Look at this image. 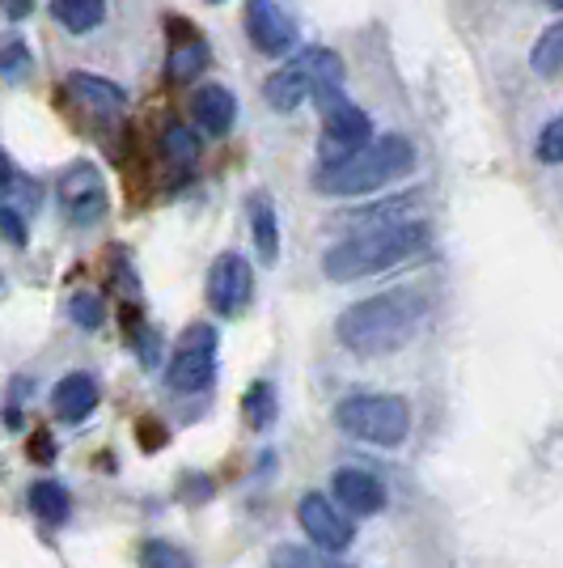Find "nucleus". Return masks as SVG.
Returning <instances> with one entry per match:
<instances>
[{
    "mask_svg": "<svg viewBox=\"0 0 563 568\" xmlns=\"http://www.w3.org/2000/svg\"><path fill=\"white\" fill-rule=\"evenodd\" d=\"M242 412H246L250 428H272L276 425V412H280L276 386H272V382H255V386L246 390V399H242Z\"/></svg>",
    "mask_w": 563,
    "mask_h": 568,
    "instance_id": "5701e85b",
    "label": "nucleus"
},
{
    "mask_svg": "<svg viewBox=\"0 0 563 568\" xmlns=\"http://www.w3.org/2000/svg\"><path fill=\"white\" fill-rule=\"evenodd\" d=\"M318 111H323V144H318L323 166L344 162V158H352L356 149H365L373 141V119L365 115L356 102H348L344 90L318 94Z\"/></svg>",
    "mask_w": 563,
    "mask_h": 568,
    "instance_id": "423d86ee",
    "label": "nucleus"
},
{
    "mask_svg": "<svg viewBox=\"0 0 563 568\" xmlns=\"http://www.w3.org/2000/svg\"><path fill=\"white\" fill-rule=\"evenodd\" d=\"M51 18L72 34H90L106 22V0H51Z\"/></svg>",
    "mask_w": 563,
    "mask_h": 568,
    "instance_id": "f3484780",
    "label": "nucleus"
},
{
    "mask_svg": "<svg viewBox=\"0 0 563 568\" xmlns=\"http://www.w3.org/2000/svg\"><path fill=\"white\" fill-rule=\"evenodd\" d=\"M0 77L4 81H25L30 77V51H25L22 39H13V43L0 48Z\"/></svg>",
    "mask_w": 563,
    "mask_h": 568,
    "instance_id": "393cba45",
    "label": "nucleus"
},
{
    "mask_svg": "<svg viewBox=\"0 0 563 568\" xmlns=\"http://www.w3.org/2000/svg\"><path fill=\"white\" fill-rule=\"evenodd\" d=\"M335 425L356 442L395 450L411 433V407L399 395H348L335 407Z\"/></svg>",
    "mask_w": 563,
    "mask_h": 568,
    "instance_id": "39448f33",
    "label": "nucleus"
},
{
    "mask_svg": "<svg viewBox=\"0 0 563 568\" xmlns=\"http://www.w3.org/2000/svg\"><path fill=\"white\" fill-rule=\"evenodd\" d=\"M297 521H301V530L309 535V544L323 547V551H348L356 539L352 514H348L344 505L327 500L323 493L301 497V505H297Z\"/></svg>",
    "mask_w": 563,
    "mask_h": 568,
    "instance_id": "1a4fd4ad",
    "label": "nucleus"
},
{
    "mask_svg": "<svg viewBox=\"0 0 563 568\" xmlns=\"http://www.w3.org/2000/svg\"><path fill=\"white\" fill-rule=\"evenodd\" d=\"M191 115L199 123V132L208 136H229L237 123V98L225 85H204L191 98Z\"/></svg>",
    "mask_w": 563,
    "mask_h": 568,
    "instance_id": "ddd939ff",
    "label": "nucleus"
},
{
    "mask_svg": "<svg viewBox=\"0 0 563 568\" xmlns=\"http://www.w3.org/2000/svg\"><path fill=\"white\" fill-rule=\"evenodd\" d=\"M420 323L423 297L411 288H395V293H377V297H365L344 310L335 323V335L356 356H390L420 332Z\"/></svg>",
    "mask_w": 563,
    "mask_h": 568,
    "instance_id": "f257e3e1",
    "label": "nucleus"
},
{
    "mask_svg": "<svg viewBox=\"0 0 563 568\" xmlns=\"http://www.w3.org/2000/svg\"><path fill=\"white\" fill-rule=\"evenodd\" d=\"M411 170H416V144L390 132V136H373L344 162L318 166L314 187L323 195H369V191L386 187V183H395Z\"/></svg>",
    "mask_w": 563,
    "mask_h": 568,
    "instance_id": "7ed1b4c3",
    "label": "nucleus"
},
{
    "mask_svg": "<svg viewBox=\"0 0 563 568\" xmlns=\"http://www.w3.org/2000/svg\"><path fill=\"white\" fill-rule=\"evenodd\" d=\"M9 179H13V166H9V158L0 153V187H9Z\"/></svg>",
    "mask_w": 563,
    "mask_h": 568,
    "instance_id": "2f4dec72",
    "label": "nucleus"
},
{
    "mask_svg": "<svg viewBox=\"0 0 563 568\" xmlns=\"http://www.w3.org/2000/svg\"><path fill=\"white\" fill-rule=\"evenodd\" d=\"M0 242L9 246H25V221L13 209H0Z\"/></svg>",
    "mask_w": 563,
    "mask_h": 568,
    "instance_id": "cd10ccee",
    "label": "nucleus"
},
{
    "mask_svg": "<svg viewBox=\"0 0 563 568\" xmlns=\"http://www.w3.org/2000/svg\"><path fill=\"white\" fill-rule=\"evenodd\" d=\"M323 568H348V565H323Z\"/></svg>",
    "mask_w": 563,
    "mask_h": 568,
    "instance_id": "72a5a7b5",
    "label": "nucleus"
},
{
    "mask_svg": "<svg viewBox=\"0 0 563 568\" xmlns=\"http://www.w3.org/2000/svg\"><path fill=\"white\" fill-rule=\"evenodd\" d=\"M250 234H255L258 260L276 263L280 260V225H276V209L267 195H255L250 200Z\"/></svg>",
    "mask_w": 563,
    "mask_h": 568,
    "instance_id": "dca6fc26",
    "label": "nucleus"
},
{
    "mask_svg": "<svg viewBox=\"0 0 563 568\" xmlns=\"http://www.w3.org/2000/svg\"><path fill=\"white\" fill-rule=\"evenodd\" d=\"M416 204H420V195L407 191V195H395V200H381V204H373V209H356V213H348V221L360 225V230H381V225H399V221H407V213H411Z\"/></svg>",
    "mask_w": 563,
    "mask_h": 568,
    "instance_id": "a211bd4d",
    "label": "nucleus"
},
{
    "mask_svg": "<svg viewBox=\"0 0 563 568\" xmlns=\"http://www.w3.org/2000/svg\"><path fill=\"white\" fill-rule=\"evenodd\" d=\"M30 509H34V518H43L48 526H64L69 514H72L69 488H64V484H55V479L34 484V488H30Z\"/></svg>",
    "mask_w": 563,
    "mask_h": 568,
    "instance_id": "6ab92c4d",
    "label": "nucleus"
},
{
    "mask_svg": "<svg viewBox=\"0 0 563 568\" xmlns=\"http://www.w3.org/2000/svg\"><path fill=\"white\" fill-rule=\"evenodd\" d=\"M94 407H98V382L90 374H69V378H60V386L51 390V412L64 425H81Z\"/></svg>",
    "mask_w": 563,
    "mask_h": 568,
    "instance_id": "2eb2a0df",
    "label": "nucleus"
},
{
    "mask_svg": "<svg viewBox=\"0 0 563 568\" xmlns=\"http://www.w3.org/2000/svg\"><path fill=\"white\" fill-rule=\"evenodd\" d=\"M250 297H255V272H250V263L242 260L237 251H229V255H221V260L212 263L208 306L221 318H237L242 310L250 306Z\"/></svg>",
    "mask_w": 563,
    "mask_h": 568,
    "instance_id": "9d476101",
    "label": "nucleus"
},
{
    "mask_svg": "<svg viewBox=\"0 0 563 568\" xmlns=\"http://www.w3.org/2000/svg\"><path fill=\"white\" fill-rule=\"evenodd\" d=\"M327 90H344V60L327 48L301 51L280 72H272L263 85V94L276 111H297L306 98H318Z\"/></svg>",
    "mask_w": 563,
    "mask_h": 568,
    "instance_id": "20e7f679",
    "label": "nucleus"
},
{
    "mask_svg": "<svg viewBox=\"0 0 563 568\" xmlns=\"http://www.w3.org/2000/svg\"><path fill=\"white\" fill-rule=\"evenodd\" d=\"M546 4H551V9H563V0H546Z\"/></svg>",
    "mask_w": 563,
    "mask_h": 568,
    "instance_id": "473e14b6",
    "label": "nucleus"
},
{
    "mask_svg": "<svg viewBox=\"0 0 563 568\" xmlns=\"http://www.w3.org/2000/svg\"><path fill=\"white\" fill-rule=\"evenodd\" d=\"M69 94L76 98L85 111H94V115H102V119L123 115V106H127V94H123V85L106 81V77H94V72H72V77H69Z\"/></svg>",
    "mask_w": 563,
    "mask_h": 568,
    "instance_id": "4468645a",
    "label": "nucleus"
},
{
    "mask_svg": "<svg viewBox=\"0 0 563 568\" xmlns=\"http://www.w3.org/2000/svg\"><path fill=\"white\" fill-rule=\"evenodd\" d=\"M30 458H34V463H51V458H55V442H51L48 433H39V437L30 442Z\"/></svg>",
    "mask_w": 563,
    "mask_h": 568,
    "instance_id": "c756f323",
    "label": "nucleus"
},
{
    "mask_svg": "<svg viewBox=\"0 0 563 568\" xmlns=\"http://www.w3.org/2000/svg\"><path fill=\"white\" fill-rule=\"evenodd\" d=\"M208 4H221V0H208Z\"/></svg>",
    "mask_w": 563,
    "mask_h": 568,
    "instance_id": "f704fd0d",
    "label": "nucleus"
},
{
    "mask_svg": "<svg viewBox=\"0 0 563 568\" xmlns=\"http://www.w3.org/2000/svg\"><path fill=\"white\" fill-rule=\"evenodd\" d=\"M539 162H546V166H560V162H563V115L551 119V123L542 128V136H539Z\"/></svg>",
    "mask_w": 563,
    "mask_h": 568,
    "instance_id": "a878e982",
    "label": "nucleus"
},
{
    "mask_svg": "<svg viewBox=\"0 0 563 568\" xmlns=\"http://www.w3.org/2000/svg\"><path fill=\"white\" fill-rule=\"evenodd\" d=\"M246 34L263 55H284L297 43V22L276 0H246Z\"/></svg>",
    "mask_w": 563,
    "mask_h": 568,
    "instance_id": "9b49d317",
    "label": "nucleus"
},
{
    "mask_svg": "<svg viewBox=\"0 0 563 568\" xmlns=\"http://www.w3.org/2000/svg\"><path fill=\"white\" fill-rule=\"evenodd\" d=\"M4 13L9 18H25L30 13V0H4Z\"/></svg>",
    "mask_w": 563,
    "mask_h": 568,
    "instance_id": "7c9ffc66",
    "label": "nucleus"
},
{
    "mask_svg": "<svg viewBox=\"0 0 563 568\" xmlns=\"http://www.w3.org/2000/svg\"><path fill=\"white\" fill-rule=\"evenodd\" d=\"M530 64H534L539 77H555V72L563 69V22L542 30L534 51H530Z\"/></svg>",
    "mask_w": 563,
    "mask_h": 568,
    "instance_id": "4be33fe9",
    "label": "nucleus"
},
{
    "mask_svg": "<svg viewBox=\"0 0 563 568\" xmlns=\"http://www.w3.org/2000/svg\"><path fill=\"white\" fill-rule=\"evenodd\" d=\"M69 310H72V318H76L81 327H90V332L102 327V318H106V310H102V302H98L94 293H76Z\"/></svg>",
    "mask_w": 563,
    "mask_h": 568,
    "instance_id": "bb28decb",
    "label": "nucleus"
},
{
    "mask_svg": "<svg viewBox=\"0 0 563 568\" xmlns=\"http://www.w3.org/2000/svg\"><path fill=\"white\" fill-rule=\"evenodd\" d=\"M162 153L170 166H195L199 162V136L191 128H183V123H170L162 132Z\"/></svg>",
    "mask_w": 563,
    "mask_h": 568,
    "instance_id": "412c9836",
    "label": "nucleus"
},
{
    "mask_svg": "<svg viewBox=\"0 0 563 568\" xmlns=\"http://www.w3.org/2000/svg\"><path fill=\"white\" fill-rule=\"evenodd\" d=\"M144 568H195V565H191V556L183 547L153 539V544H144Z\"/></svg>",
    "mask_w": 563,
    "mask_h": 568,
    "instance_id": "b1692460",
    "label": "nucleus"
},
{
    "mask_svg": "<svg viewBox=\"0 0 563 568\" xmlns=\"http://www.w3.org/2000/svg\"><path fill=\"white\" fill-rule=\"evenodd\" d=\"M276 568H314V560H309L301 547H280L276 551Z\"/></svg>",
    "mask_w": 563,
    "mask_h": 568,
    "instance_id": "c85d7f7f",
    "label": "nucleus"
},
{
    "mask_svg": "<svg viewBox=\"0 0 563 568\" xmlns=\"http://www.w3.org/2000/svg\"><path fill=\"white\" fill-rule=\"evenodd\" d=\"M55 200H60V209L69 216L72 225H81V230H90L98 225L106 209H111V195H106V179H102V170L94 162H76L60 174V183H55Z\"/></svg>",
    "mask_w": 563,
    "mask_h": 568,
    "instance_id": "0eeeda50",
    "label": "nucleus"
},
{
    "mask_svg": "<svg viewBox=\"0 0 563 568\" xmlns=\"http://www.w3.org/2000/svg\"><path fill=\"white\" fill-rule=\"evenodd\" d=\"M330 488H335V500L352 514V518H373L386 509V488H381V479L369 471H360V467H339L335 479H330Z\"/></svg>",
    "mask_w": 563,
    "mask_h": 568,
    "instance_id": "f8f14e48",
    "label": "nucleus"
},
{
    "mask_svg": "<svg viewBox=\"0 0 563 568\" xmlns=\"http://www.w3.org/2000/svg\"><path fill=\"white\" fill-rule=\"evenodd\" d=\"M212 378H216V332L199 323V327H191L183 335L178 353L165 369V386L174 395H199V390L212 386Z\"/></svg>",
    "mask_w": 563,
    "mask_h": 568,
    "instance_id": "6e6552de",
    "label": "nucleus"
},
{
    "mask_svg": "<svg viewBox=\"0 0 563 568\" xmlns=\"http://www.w3.org/2000/svg\"><path fill=\"white\" fill-rule=\"evenodd\" d=\"M204 69H208V43L195 30H187L183 43H174V51H170V77L174 81H191Z\"/></svg>",
    "mask_w": 563,
    "mask_h": 568,
    "instance_id": "aec40b11",
    "label": "nucleus"
},
{
    "mask_svg": "<svg viewBox=\"0 0 563 568\" xmlns=\"http://www.w3.org/2000/svg\"><path fill=\"white\" fill-rule=\"evenodd\" d=\"M423 246H428V230H423L420 221L360 230V234L344 237L339 246H330L327 255H323V272L339 284L365 281V276H377V272H390L399 263L416 260Z\"/></svg>",
    "mask_w": 563,
    "mask_h": 568,
    "instance_id": "f03ea898",
    "label": "nucleus"
}]
</instances>
